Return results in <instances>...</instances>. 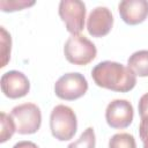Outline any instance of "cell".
<instances>
[{
	"instance_id": "1",
	"label": "cell",
	"mask_w": 148,
	"mask_h": 148,
	"mask_svg": "<svg viewBox=\"0 0 148 148\" xmlns=\"http://www.w3.org/2000/svg\"><path fill=\"white\" fill-rule=\"evenodd\" d=\"M91 76L98 87L117 92H127L136 84V75L116 61L106 60L97 64L91 71Z\"/></svg>"
},
{
	"instance_id": "2",
	"label": "cell",
	"mask_w": 148,
	"mask_h": 148,
	"mask_svg": "<svg viewBox=\"0 0 148 148\" xmlns=\"http://www.w3.org/2000/svg\"><path fill=\"white\" fill-rule=\"evenodd\" d=\"M50 130L52 135L59 141L73 139L77 130L75 112L64 104L54 106L50 114Z\"/></svg>"
},
{
	"instance_id": "3",
	"label": "cell",
	"mask_w": 148,
	"mask_h": 148,
	"mask_svg": "<svg viewBox=\"0 0 148 148\" xmlns=\"http://www.w3.org/2000/svg\"><path fill=\"white\" fill-rule=\"evenodd\" d=\"M66 59L74 65L84 66L96 58L97 49L95 44L83 35H72L64 45Z\"/></svg>"
},
{
	"instance_id": "4",
	"label": "cell",
	"mask_w": 148,
	"mask_h": 148,
	"mask_svg": "<svg viewBox=\"0 0 148 148\" xmlns=\"http://www.w3.org/2000/svg\"><path fill=\"white\" fill-rule=\"evenodd\" d=\"M16 132L20 134H34L42 124V112L34 103H23L16 105L10 111Z\"/></svg>"
},
{
	"instance_id": "5",
	"label": "cell",
	"mask_w": 148,
	"mask_h": 148,
	"mask_svg": "<svg viewBox=\"0 0 148 148\" xmlns=\"http://www.w3.org/2000/svg\"><path fill=\"white\" fill-rule=\"evenodd\" d=\"M88 90L86 77L77 73H66L58 79L54 84L56 95L65 101H74L82 97Z\"/></svg>"
},
{
	"instance_id": "6",
	"label": "cell",
	"mask_w": 148,
	"mask_h": 148,
	"mask_svg": "<svg viewBox=\"0 0 148 148\" xmlns=\"http://www.w3.org/2000/svg\"><path fill=\"white\" fill-rule=\"evenodd\" d=\"M59 16L72 35H79L84 27L86 5L80 0H61Z\"/></svg>"
},
{
	"instance_id": "7",
	"label": "cell",
	"mask_w": 148,
	"mask_h": 148,
	"mask_svg": "<svg viewBox=\"0 0 148 148\" xmlns=\"http://www.w3.org/2000/svg\"><path fill=\"white\" fill-rule=\"evenodd\" d=\"M134 111L132 104L126 99L111 101L105 110V119L112 128H125L133 121Z\"/></svg>"
},
{
	"instance_id": "8",
	"label": "cell",
	"mask_w": 148,
	"mask_h": 148,
	"mask_svg": "<svg viewBox=\"0 0 148 148\" xmlns=\"http://www.w3.org/2000/svg\"><path fill=\"white\" fill-rule=\"evenodd\" d=\"M0 86L3 95L12 99L24 97L30 90L28 77L18 71H9L2 74Z\"/></svg>"
},
{
	"instance_id": "9",
	"label": "cell",
	"mask_w": 148,
	"mask_h": 148,
	"mask_svg": "<svg viewBox=\"0 0 148 148\" xmlns=\"http://www.w3.org/2000/svg\"><path fill=\"white\" fill-rule=\"evenodd\" d=\"M113 25V16L108 7L98 6L94 8L87 20V30L92 37L106 36Z\"/></svg>"
},
{
	"instance_id": "10",
	"label": "cell",
	"mask_w": 148,
	"mask_h": 148,
	"mask_svg": "<svg viewBox=\"0 0 148 148\" xmlns=\"http://www.w3.org/2000/svg\"><path fill=\"white\" fill-rule=\"evenodd\" d=\"M118 10L123 21L130 25L142 23L148 16L147 0H123L118 5Z\"/></svg>"
},
{
	"instance_id": "11",
	"label": "cell",
	"mask_w": 148,
	"mask_h": 148,
	"mask_svg": "<svg viewBox=\"0 0 148 148\" xmlns=\"http://www.w3.org/2000/svg\"><path fill=\"white\" fill-rule=\"evenodd\" d=\"M127 67L138 76H148V50L134 52L127 60Z\"/></svg>"
},
{
	"instance_id": "12",
	"label": "cell",
	"mask_w": 148,
	"mask_h": 148,
	"mask_svg": "<svg viewBox=\"0 0 148 148\" xmlns=\"http://www.w3.org/2000/svg\"><path fill=\"white\" fill-rule=\"evenodd\" d=\"M109 148H136L135 139L130 133H117L109 140Z\"/></svg>"
},
{
	"instance_id": "13",
	"label": "cell",
	"mask_w": 148,
	"mask_h": 148,
	"mask_svg": "<svg viewBox=\"0 0 148 148\" xmlns=\"http://www.w3.org/2000/svg\"><path fill=\"white\" fill-rule=\"evenodd\" d=\"M95 145H96V138H95L94 128L88 127L80 135V138L76 141L69 143L67 148H95Z\"/></svg>"
},
{
	"instance_id": "14",
	"label": "cell",
	"mask_w": 148,
	"mask_h": 148,
	"mask_svg": "<svg viewBox=\"0 0 148 148\" xmlns=\"http://www.w3.org/2000/svg\"><path fill=\"white\" fill-rule=\"evenodd\" d=\"M1 135H0V142L3 143L8 139L13 136V134L16 132V127L14 124L13 118L10 114H7L5 112H1Z\"/></svg>"
},
{
	"instance_id": "15",
	"label": "cell",
	"mask_w": 148,
	"mask_h": 148,
	"mask_svg": "<svg viewBox=\"0 0 148 148\" xmlns=\"http://www.w3.org/2000/svg\"><path fill=\"white\" fill-rule=\"evenodd\" d=\"M1 56H2V61H1V67H5L6 64L8 62L10 58V46H12V38L10 35L6 31L3 27H1Z\"/></svg>"
},
{
	"instance_id": "16",
	"label": "cell",
	"mask_w": 148,
	"mask_h": 148,
	"mask_svg": "<svg viewBox=\"0 0 148 148\" xmlns=\"http://www.w3.org/2000/svg\"><path fill=\"white\" fill-rule=\"evenodd\" d=\"M35 5V1H24V0H14V1H0V7L2 12H15V10H22L27 7H30Z\"/></svg>"
},
{
	"instance_id": "17",
	"label": "cell",
	"mask_w": 148,
	"mask_h": 148,
	"mask_svg": "<svg viewBox=\"0 0 148 148\" xmlns=\"http://www.w3.org/2000/svg\"><path fill=\"white\" fill-rule=\"evenodd\" d=\"M138 109H139L140 118H142L145 116H148V92H146L145 95H142L140 97Z\"/></svg>"
},
{
	"instance_id": "18",
	"label": "cell",
	"mask_w": 148,
	"mask_h": 148,
	"mask_svg": "<svg viewBox=\"0 0 148 148\" xmlns=\"http://www.w3.org/2000/svg\"><path fill=\"white\" fill-rule=\"evenodd\" d=\"M139 134L141 140L148 136V116H145L141 118L140 125H139Z\"/></svg>"
},
{
	"instance_id": "19",
	"label": "cell",
	"mask_w": 148,
	"mask_h": 148,
	"mask_svg": "<svg viewBox=\"0 0 148 148\" xmlns=\"http://www.w3.org/2000/svg\"><path fill=\"white\" fill-rule=\"evenodd\" d=\"M13 148H38V146L31 141H18L13 146Z\"/></svg>"
},
{
	"instance_id": "20",
	"label": "cell",
	"mask_w": 148,
	"mask_h": 148,
	"mask_svg": "<svg viewBox=\"0 0 148 148\" xmlns=\"http://www.w3.org/2000/svg\"><path fill=\"white\" fill-rule=\"evenodd\" d=\"M142 142H143V148H148V136L145 138V139L142 140Z\"/></svg>"
}]
</instances>
